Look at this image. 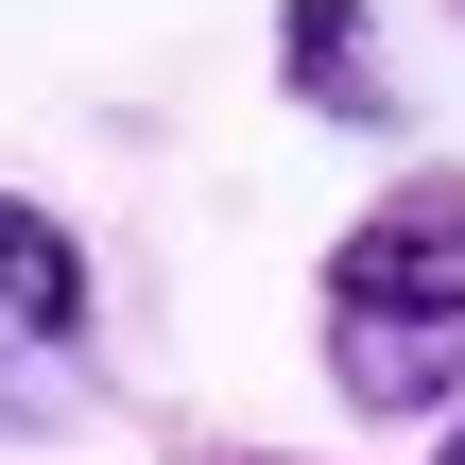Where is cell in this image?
<instances>
[{"instance_id": "1", "label": "cell", "mask_w": 465, "mask_h": 465, "mask_svg": "<svg viewBox=\"0 0 465 465\" xmlns=\"http://www.w3.org/2000/svg\"><path fill=\"white\" fill-rule=\"evenodd\" d=\"M465 380V173H397L328 242V397L345 414H449Z\"/></svg>"}, {"instance_id": "2", "label": "cell", "mask_w": 465, "mask_h": 465, "mask_svg": "<svg viewBox=\"0 0 465 465\" xmlns=\"http://www.w3.org/2000/svg\"><path fill=\"white\" fill-rule=\"evenodd\" d=\"M276 86L311 121H345V138H397L414 121V86H397V52H380L362 0H276Z\"/></svg>"}, {"instance_id": "3", "label": "cell", "mask_w": 465, "mask_h": 465, "mask_svg": "<svg viewBox=\"0 0 465 465\" xmlns=\"http://www.w3.org/2000/svg\"><path fill=\"white\" fill-rule=\"evenodd\" d=\"M69 345H86V242L35 190H0V397H35V362Z\"/></svg>"}, {"instance_id": "4", "label": "cell", "mask_w": 465, "mask_h": 465, "mask_svg": "<svg viewBox=\"0 0 465 465\" xmlns=\"http://www.w3.org/2000/svg\"><path fill=\"white\" fill-rule=\"evenodd\" d=\"M190 465H293V449H190Z\"/></svg>"}, {"instance_id": "5", "label": "cell", "mask_w": 465, "mask_h": 465, "mask_svg": "<svg viewBox=\"0 0 465 465\" xmlns=\"http://www.w3.org/2000/svg\"><path fill=\"white\" fill-rule=\"evenodd\" d=\"M431 465H465V414H449V449H431Z\"/></svg>"}]
</instances>
